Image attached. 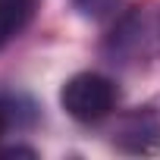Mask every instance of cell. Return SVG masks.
Segmentation results:
<instances>
[{"mask_svg": "<svg viewBox=\"0 0 160 160\" xmlns=\"http://www.w3.org/2000/svg\"><path fill=\"white\" fill-rule=\"evenodd\" d=\"M60 104L63 110L78 119V122H98L104 119L113 107H116V85L107 75L98 72H78L60 91Z\"/></svg>", "mask_w": 160, "mask_h": 160, "instance_id": "1", "label": "cell"}, {"mask_svg": "<svg viewBox=\"0 0 160 160\" xmlns=\"http://www.w3.org/2000/svg\"><path fill=\"white\" fill-rule=\"evenodd\" d=\"M122 151L129 154H154L160 148V122L151 110H138L122 116V122L116 126V138H113Z\"/></svg>", "mask_w": 160, "mask_h": 160, "instance_id": "2", "label": "cell"}, {"mask_svg": "<svg viewBox=\"0 0 160 160\" xmlns=\"http://www.w3.org/2000/svg\"><path fill=\"white\" fill-rule=\"evenodd\" d=\"M35 0H0V50H3L32 19Z\"/></svg>", "mask_w": 160, "mask_h": 160, "instance_id": "3", "label": "cell"}, {"mask_svg": "<svg viewBox=\"0 0 160 160\" xmlns=\"http://www.w3.org/2000/svg\"><path fill=\"white\" fill-rule=\"evenodd\" d=\"M119 7V0H75V10L88 19H104Z\"/></svg>", "mask_w": 160, "mask_h": 160, "instance_id": "4", "label": "cell"}, {"mask_svg": "<svg viewBox=\"0 0 160 160\" xmlns=\"http://www.w3.org/2000/svg\"><path fill=\"white\" fill-rule=\"evenodd\" d=\"M3 129H7V107L0 104V135H3Z\"/></svg>", "mask_w": 160, "mask_h": 160, "instance_id": "5", "label": "cell"}]
</instances>
